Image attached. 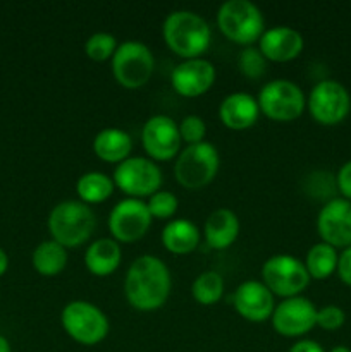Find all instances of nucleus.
<instances>
[{
  "instance_id": "nucleus-29",
  "label": "nucleus",
  "mask_w": 351,
  "mask_h": 352,
  "mask_svg": "<svg viewBox=\"0 0 351 352\" xmlns=\"http://www.w3.org/2000/svg\"><path fill=\"white\" fill-rule=\"evenodd\" d=\"M237 67L241 74L250 79H258L265 74L267 69V58L262 55V52L255 47H246L241 50L240 58H237Z\"/></svg>"
},
{
  "instance_id": "nucleus-26",
  "label": "nucleus",
  "mask_w": 351,
  "mask_h": 352,
  "mask_svg": "<svg viewBox=\"0 0 351 352\" xmlns=\"http://www.w3.org/2000/svg\"><path fill=\"white\" fill-rule=\"evenodd\" d=\"M337 260H339V254L336 248L326 243L313 244L306 253L305 260L310 278H317V280L329 278L337 270Z\"/></svg>"
},
{
  "instance_id": "nucleus-5",
  "label": "nucleus",
  "mask_w": 351,
  "mask_h": 352,
  "mask_svg": "<svg viewBox=\"0 0 351 352\" xmlns=\"http://www.w3.org/2000/svg\"><path fill=\"white\" fill-rule=\"evenodd\" d=\"M219 151L209 141L188 144L179 151L174 165L176 179L188 189H200L210 184L219 170Z\"/></svg>"
},
{
  "instance_id": "nucleus-7",
  "label": "nucleus",
  "mask_w": 351,
  "mask_h": 352,
  "mask_svg": "<svg viewBox=\"0 0 351 352\" xmlns=\"http://www.w3.org/2000/svg\"><path fill=\"white\" fill-rule=\"evenodd\" d=\"M153 69V54L143 41H123L112 57L114 78L124 88L136 89L145 86L151 78Z\"/></svg>"
},
{
  "instance_id": "nucleus-37",
  "label": "nucleus",
  "mask_w": 351,
  "mask_h": 352,
  "mask_svg": "<svg viewBox=\"0 0 351 352\" xmlns=\"http://www.w3.org/2000/svg\"><path fill=\"white\" fill-rule=\"evenodd\" d=\"M7 268H9V256H7L6 251L0 248V277H2L3 274L7 272Z\"/></svg>"
},
{
  "instance_id": "nucleus-12",
  "label": "nucleus",
  "mask_w": 351,
  "mask_h": 352,
  "mask_svg": "<svg viewBox=\"0 0 351 352\" xmlns=\"http://www.w3.org/2000/svg\"><path fill=\"white\" fill-rule=\"evenodd\" d=\"M151 215L147 203L138 198H124L116 203L109 215L110 234L117 243H134L148 232Z\"/></svg>"
},
{
  "instance_id": "nucleus-2",
  "label": "nucleus",
  "mask_w": 351,
  "mask_h": 352,
  "mask_svg": "<svg viewBox=\"0 0 351 352\" xmlns=\"http://www.w3.org/2000/svg\"><path fill=\"white\" fill-rule=\"evenodd\" d=\"M165 43L174 54L184 58H198L205 54L212 40L209 23L193 10H174L162 26Z\"/></svg>"
},
{
  "instance_id": "nucleus-24",
  "label": "nucleus",
  "mask_w": 351,
  "mask_h": 352,
  "mask_svg": "<svg viewBox=\"0 0 351 352\" xmlns=\"http://www.w3.org/2000/svg\"><path fill=\"white\" fill-rule=\"evenodd\" d=\"M31 261L38 274L43 277H54L61 274L67 265V251L57 241H43L34 248Z\"/></svg>"
},
{
  "instance_id": "nucleus-3",
  "label": "nucleus",
  "mask_w": 351,
  "mask_h": 352,
  "mask_svg": "<svg viewBox=\"0 0 351 352\" xmlns=\"http://www.w3.org/2000/svg\"><path fill=\"white\" fill-rule=\"evenodd\" d=\"M96 226L95 213L86 203L65 199L55 205L48 215L52 239L64 248H76L86 243Z\"/></svg>"
},
{
  "instance_id": "nucleus-1",
  "label": "nucleus",
  "mask_w": 351,
  "mask_h": 352,
  "mask_svg": "<svg viewBox=\"0 0 351 352\" xmlns=\"http://www.w3.org/2000/svg\"><path fill=\"white\" fill-rule=\"evenodd\" d=\"M171 272L160 258L143 254L127 268L124 278V294L127 302L140 311L162 308L171 294Z\"/></svg>"
},
{
  "instance_id": "nucleus-20",
  "label": "nucleus",
  "mask_w": 351,
  "mask_h": 352,
  "mask_svg": "<svg viewBox=\"0 0 351 352\" xmlns=\"http://www.w3.org/2000/svg\"><path fill=\"white\" fill-rule=\"evenodd\" d=\"M240 234V219L229 208H217L206 219L203 236L212 250H226Z\"/></svg>"
},
{
  "instance_id": "nucleus-16",
  "label": "nucleus",
  "mask_w": 351,
  "mask_h": 352,
  "mask_svg": "<svg viewBox=\"0 0 351 352\" xmlns=\"http://www.w3.org/2000/svg\"><path fill=\"white\" fill-rule=\"evenodd\" d=\"M231 301L234 309L244 320L255 323L268 320L275 309L274 294L268 291L264 282L258 280H246L237 285Z\"/></svg>"
},
{
  "instance_id": "nucleus-4",
  "label": "nucleus",
  "mask_w": 351,
  "mask_h": 352,
  "mask_svg": "<svg viewBox=\"0 0 351 352\" xmlns=\"http://www.w3.org/2000/svg\"><path fill=\"white\" fill-rule=\"evenodd\" d=\"M217 24L220 31L240 45L250 47L264 34L265 21L260 9L250 0H227L219 7Z\"/></svg>"
},
{
  "instance_id": "nucleus-8",
  "label": "nucleus",
  "mask_w": 351,
  "mask_h": 352,
  "mask_svg": "<svg viewBox=\"0 0 351 352\" xmlns=\"http://www.w3.org/2000/svg\"><path fill=\"white\" fill-rule=\"evenodd\" d=\"M262 278L272 294L281 298L299 296L310 284L305 263L291 254H274L262 267Z\"/></svg>"
},
{
  "instance_id": "nucleus-22",
  "label": "nucleus",
  "mask_w": 351,
  "mask_h": 352,
  "mask_svg": "<svg viewBox=\"0 0 351 352\" xmlns=\"http://www.w3.org/2000/svg\"><path fill=\"white\" fill-rule=\"evenodd\" d=\"M131 148H133V140L126 131L119 127H105L93 140V151L96 157L110 164H120L129 158Z\"/></svg>"
},
{
  "instance_id": "nucleus-27",
  "label": "nucleus",
  "mask_w": 351,
  "mask_h": 352,
  "mask_svg": "<svg viewBox=\"0 0 351 352\" xmlns=\"http://www.w3.org/2000/svg\"><path fill=\"white\" fill-rule=\"evenodd\" d=\"M191 294L196 302L203 306H212L222 298L224 278L219 272H203L195 278L191 285Z\"/></svg>"
},
{
  "instance_id": "nucleus-18",
  "label": "nucleus",
  "mask_w": 351,
  "mask_h": 352,
  "mask_svg": "<svg viewBox=\"0 0 351 352\" xmlns=\"http://www.w3.org/2000/svg\"><path fill=\"white\" fill-rule=\"evenodd\" d=\"M301 33L291 26H274L264 31L258 40V50L267 60L288 62L298 57L303 50Z\"/></svg>"
},
{
  "instance_id": "nucleus-6",
  "label": "nucleus",
  "mask_w": 351,
  "mask_h": 352,
  "mask_svg": "<svg viewBox=\"0 0 351 352\" xmlns=\"http://www.w3.org/2000/svg\"><path fill=\"white\" fill-rule=\"evenodd\" d=\"M65 333L83 346L100 344L109 333V318L105 313L88 301H71L61 315Z\"/></svg>"
},
{
  "instance_id": "nucleus-14",
  "label": "nucleus",
  "mask_w": 351,
  "mask_h": 352,
  "mask_svg": "<svg viewBox=\"0 0 351 352\" xmlns=\"http://www.w3.org/2000/svg\"><path fill=\"white\" fill-rule=\"evenodd\" d=\"M179 124L169 116H151L141 131V143L145 151L153 160H171L179 153L181 146Z\"/></svg>"
},
{
  "instance_id": "nucleus-34",
  "label": "nucleus",
  "mask_w": 351,
  "mask_h": 352,
  "mask_svg": "<svg viewBox=\"0 0 351 352\" xmlns=\"http://www.w3.org/2000/svg\"><path fill=\"white\" fill-rule=\"evenodd\" d=\"M336 184L337 189L341 191V195L344 196V199L351 201V160L346 162L344 165H341L339 172H337Z\"/></svg>"
},
{
  "instance_id": "nucleus-31",
  "label": "nucleus",
  "mask_w": 351,
  "mask_h": 352,
  "mask_svg": "<svg viewBox=\"0 0 351 352\" xmlns=\"http://www.w3.org/2000/svg\"><path fill=\"white\" fill-rule=\"evenodd\" d=\"M336 189V179L330 174H327V172H313L308 177V181H306V192L313 195L317 199L330 198Z\"/></svg>"
},
{
  "instance_id": "nucleus-25",
  "label": "nucleus",
  "mask_w": 351,
  "mask_h": 352,
  "mask_svg": "<svg viewBox=\"0 0 351 352\" xmlns=\"http://www.w3.org/2000/svg\"><path fill=\"white\" fill-rule=\"evenodd\" d=\"M114 179L102 172H86L76 182V192L79 196V201L86 203H102L110 198L114 192Z\"/></svg>"
},
{
  "instance_id": "nucleus-21",
  "label": "nucleus",
  "mask_w": 351,
  "mask_h": 352,
  "mask_svg": "<svg viewBox=\"0 0 351 352\" xmlns=\"http://www.w3.org/2000/svg\"><path fill=\"white\" fill-rule=\"evenodd\" d=\"M123 251L119 243L110 237H100L93 241L85 253L86 268L96 277H107L119 268Z\"/></svg>"
},
{
  "instance_id": "nucleus-19",
  "label": "nucleus",
  "mask_w": 351,
  "mask_h": 352,
  "mask_svg": "<svg viewBox=\"0 0 351 352\" xmlns=\"http://www.w3.org/2000/svg\"><path fill=\"white\" fill-rule=\"evenodd\" d=\"M260 113L257 98L250 93L236 91L227 95L220 102L219 117L222 124L229 129L243 131L253 126Z\"/></svg>"
},
{
  "instance_id": "nucleus-39",
  "label": "nucleus",
  "mask_w": 351,
  "mask_h": 352,
  "mask_svg": "<svg viewBox=\"0 0 351 352\" xmlns=\"http://www.w3.org/2000/svg\"><path fill=\"white\" fill-rule=\"evenodd\" d=\"M329 352H351V349L346 346H336V347H332Z\"/></svg>"
},
{
  "instance_id": "nucleus-9",
  "label": "nucleus",
  "mask_w": 351,
  "mask_h": 352,
  "mask_svg": "<svg viewBox=\"0 0 351 352\" xmlns=\"http://www.w3.org/2000/svg\"><path fill=\"white\" fill-rule=\"evenodd\" d=\"M257 102L260 112L281 122L298 119L306 105L303 89L289 79H274L262 86Z\"/></svg>"
},
{
  "instance_id": "nucleus-17",
  "label": "nucleus",
  "mask_w": 351,
  "mask_h": 352,
  "mask_svg": "<svg viewBox=\"0 0 351 352\" xmlns=\"http://www.w3.org/2000/svg\"><path fill=\"white\" fill-rule=\"evenodd\" d=\"M213 81H215V67L212 62L202 57L186 58L184 62L176 65L171 74V82L176 91L189 98L209 91Z\"/></svg>"
},
{
  "instance_id": "nucleus-33",
  "label": "nucleus",
  "mask_w": 351,
  "mask_h": 352,
  "mask_svg": "<svg viewBox=\"0 0 351 352\" xmlns=\"http://www.w3.org/2000/svg\"><path fill=\"white\" fill-rule=\"evenodd\" d=\"M344 322H346V315H344V311L339 306L329 305L317 309V325L322 327L323 330L332 332V330L341 329L344 325Z\"/></svg>"
},
{
  "instance_id": "nucleus-28",
  "label": "nucleus",
  "mask_w": 351,
  "mask_h": 352,
  "mask_svg": "<svg viewBox=\"0 0 351 352\" xmlns=\"http://www.w3.org/2000/svg\"><path fill=\"white\" fill-rule=\"evenodd\" d=\"M117 40L114 34L107 33V31H98V33H93L92 36L86 40L85 50L92 60L103 62L107 58H112L114 54L117 50Z\"/></svg>"
},
{
  "instance_id": "nucleus-32",
  "label": "nucleus",
  "mask_w": 351,
  "mask_h": 352,
  "mask_svg": "<svg viewBox=\"0 0 351 352\" xmlns=\"http://www.w3.org/2000/svg\"><path fill=\"white\" fill-rule=\"evenodd\" d=\"M179 134H181V140L188 144L202 143V141H205L203 138L206 134L205 120L200 116H186L179 122Z\"/></svg>"
},
{
  "instance_id": "nucleus-36",
  "label": "nucleus",
  "mask_w": 351,
  "mask_h": 352,
  "mask_svg": "<svg viewBox=\"0 0 351 352\" xmlns=\"http://www.w3.org/2000/svg\"><path fill=\"white\" fill-rule=\"evenodd\" d=\"M289 352H326V351H323V347L320 346L319 342H315V340L305 339L292 344V347L289 349Z\"/></svg>"
},
{
  "instance_id": "nucleus-10",
  "label": "nucleus",
  "mask_w": 351,
  "mask_h": 352,
  "mask_svg": "<svg viewBox=\"0 0 351 352\" xmlns=\"http://www.w3.org/2000/svg\"><path fill=\"white\" fill-rule=\"evenodd\" d=\"M114 184L129 198L140 199L160 191L162 170L150 158L131 157L116 167Z\"/></svg>"
},
{
  "instance_id": "nucleus-35",
  "label": "nucleus",
  "mask_w": 351,
  "mask_h": 352,
  "mask_svg": "<svg viewBox=\"0 0 351 352\" xmlns=\"http://www.w3.org/2000/svg\"><path fill=\"white\" fill-rule=\"evenodd\" d=\"M337 275L341 280L351 287V246L341 251L339 260H337Z\"/></svg>"
},
{
  "instance_id": "nucleus-15",
  "label": "nucleus",
  "mask_w": 351,
  "mask_h": 352,
  "mask_svg": "<svg viewBox=\"0 0 351 352\" xmlns=\"http://www.w3.org/2000/svg\"><path fill=\"white\" fill-rule=\"evenodd\" d=\"M317 230L322 243L332 248L351 246V201L332 198L320 208L317 217Z\"/></svg>"
},
{
  "instance_id": "nucleus-11",
  "label": "nucleus",
  "mask_w": 351,
  "mask_h": 352,
  "mask_svg": "<svg viewBox=\"0 0 351 352\" xmlns=\"http://www.w3.org/2000/svg\"><path fill=\"white\" fill-rule=\"evenodd\" d=\"M306 105L317 122L323 126H336L350 113L351 98L348 89L339 81L323 79L312 88Z\"/></svg>"
},
{
  "instance_id": "nucleus-23",
  "label": "nucleus",
  "mask_w": 351,
  "mask_h": 352,
  "mask_svg": "<svg viewBox=\"0 0 351 352\" xmlns=\"http://www.w3.org/2000/svg\"><path fill=\"white\" fill-rule=\"evenodd\" d=\"M165 250L174 254H188L200 244V229L188 219H176L165 223L162 230Z\"/></svg>"
},
{
  "instance_id": "nucleus-13",
  "label": "nucleus",
  "mask_w": 351,
  "mask_h": 352,
  "mask_svg": "<svg viewBox=\"0 0 351 352\" xmlns=\"http://www.w3.org/2000/svg\"><path fill=\"white\" fill-rule=\"evenodd\" d=\"M272 327L284 337H301L317 325V308L303 296L288 298L275 305Z\"/></svg>"
},
{
  "instance_id": "nucleus-38",
  "label": "nucleus",
  "mask_w": 351,
  "mask_h": 352,
  "mask_svg": "<svg viewBox=\"0 0 351 352\" xmlns=\"http://www.w3.org/2000/svg\"><path fill=\"white\" fill-rule=\"evenodd\" d=\"M0 352H12L10 351L9 340H7L3 336H0Z\"/></svg>"
},
{
  "instance_id": "nucleus-30",
  "label": "nucleus",
  "mask_w": 351,
  "mask_h": 352,
  "mask_svg": "<svg viewBox=\"0 0 351 352\" xmlns=\"http://www.w3.org/2000/svg\"><path fill=\"white\" fill-rule=\"evenodd\" d=\"M178 198L169 191H157L147 203L151 219H171L178 210Z\"/></svg>"
}]
</instances>
